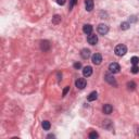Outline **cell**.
Returning a JSON list of instances; mask_svg holds the SVG:
<instances>
[{
	"label": "cell",
	"instance_id": "6da1fadb",
	"mask_svg": "<svg viewBox=\"0 0 139 139\" xmlns=\"http://www.w3.org/2000/svg\"><path fill=\"white\" fill-rule=\"evenodd\" d=\"M115 54L118 55V57H123V55L126 54L127 52V47L125 45H118L115 47Z\"/></svg>",
	"mask_w": 139,
	"mask_h": 139
},
{
	"label": "cell",
	"instance_id": "7a4b0ae2",
	"mask_svg": "<svg viewBox=\"0 0 139 139\" xmlns=\"http://www.w3.org/2000/svg\"><path fill=\"white\" fill-rule=\"evenodd\" d=\"M109 70H110V72L112 73V74H116V73H118V72H120V70H121V67H120V64H118V63L113 62V63H111V64H110Z\"/></svg>",
	"mask_w": 139,
	"mask_h": 139
},
{
	"label": "cell",
	"instance_id": "3957f363",
	"mask_svg": "<svg viewBox=\"0 0 139 139\" xmlns=\"http://www.w3.org/2000/svg\"><path fill=\"white\" fill-rule=\"evenodd\" d=\"M91 61L94 64H96V65H99V64L101 63V61H102V55H101L100 53H95L91 58Z\"/></svg>",
	"mask_w": 139,
	"mask_h": 139
},
{
	"label": "cell",
	"instance_id": "277c9868",
	"mask_svg": "<svg viewBox=\"0 0 139 139\" xmlns=\"http://www.w3.org/2000/svg\"><path fill=\"white\" fill-rule=\"evenodd\" d=\"M108 32H109V26L108 25H105V24H100L98 26V33L100 35H106L108 34Z\"/></svg>",
	"mask_w": 139,
	"mask_h": 139
},
{
	"label": "cell",
	"instance_id": "5b68a950",
	"mask_svg": "<svg viewBox=\"0 0 139 139\" xmlns=\"http://www.w3.org/2000/svg\"><path fill=\"white\" fill-rule=\"evenodd\" d=\"M87 40H88V44H90V45H96L97 43H98V36L91 33L90 35H88Z\"/></svg>",
	"mask_w": 139,
	"mask_h": 139
},
{
	"label": "cell",
	"instance_id": "8992f818",
	"mask_svg": "<svg viewBox=\"0 0 139 139\" xmlns=\"http://www.w3.org/2000/svg\"><path fill=\"white\" fill-rule=\"evenodd\" d=\"M75 85L78 89H84V88L86 87V80L85 78H78L75 83Z\"/></svg>",
	"mask_w": 139,
	"mask_h": 139
},
{
	"label": "cell",
	"instance_id": "52a82bcc",
	"mask_svg": "<svg viewBox=\"0 0 139 139\" xmlns=\"http://www.w3.org/2000/svg\"><path fill=\"white\" fill-rule=\"evenodd\" d=\"M50 44H49V41L48 40H44V41H41V44H40V48H41V50H43L44 52H46V51H49L50 50Z\"/></svg>",
	"mask_w": 139,
	"mask_h": 139
},
{
	"label": "cell",
	"instance_id": "ba28073f",
	"mask_svg": "<svg viewBox=\"0 0 139 139\" xmlns=\"http://www.w3.org/2000/svg\"><path fill=\"white\" fill-rule=\"evenodd\" d=\"M105 81L109 83V84L111 85H114V86H116V81H115V78L113 77V75H110V74H106L105 75Z\"/></svg>",
	"mask_w": 139,
	"mask_h": 139
},
{
	"label": "cell",
	"instance_id": "9c48e42d",
	"mask_svg": "<svg viewBox=\"0 0 139 139\" xmlns=\"http://www.w3.org/2000/svg\"><path fill=\"white\" fill-rule=\"evenodd\" d=\"M92 74V67L91 66H85L84 70H83V75H84L85 77H89L91 76Z\"/></svg>",
	"mask_w": 139,
	"mask_h": 139
},
{
	"label": "cell",
	"instance_id": "30bf717a",
	"mask_svg": "<svg viewBox=\"0 0 139 139\" xmlns=\"http://www.w3.org/2000/svg\"><path fill=\"white\" fill-rule=\"evenodd\" d=\"M85 8L87 11H91L92 9H94V1L92 0H86L85 1Z\"/></svg>",
	"mask_w": 139,
	"mask_h": 139
},
{
	"label": "cell",
	"instance_id": "8fae6325",
	"mask_svg": "<svg viewBox=\"0 0 139 139\" xmlns=\"http://www.w3.org/2000/svg\"><path fill=\"white\" fill-rule=\"evenodd\" d=\"M102 111H103L104 114H110V113H112L113 108H112V105L111 104H104L103 108H102Z\"/></svg>",
	"mask_w": 139,
	"mask_h": 139
},
{
	"label": "cell",
	"instance_id": "7c38bea8",
	"mask_svg": "<svg viewBox=\"0 0 139 139\" xmlns=\"http://www.w3.org/2000/svg\"><path fill=\"white\" fill-rule=\"evenodd\" d=\"M83 31H84L85 34L90 35L92 33V26L90 24H85L84 26H83Z\"/></svg>",
	"mask_w": 139,
	"mask_h": 139
},
{
	"label": "cell",
	"instance_id": "4fadbf2b",
	"mask_svg": "<svg viewBox=\"0 0 139 139\" xmlns=\"http://www.w3.org/2000/svg\"><path fill=\"white\" fill-rule=\"evenodd\" d=\"M81 55L83 59H88L90 57V50L89 49H83L82 52H81Z\"/></svg>",
	"mask_w": 139,
	"mask_h": 139
},
{
	"label": "cell",
	"instance_id": "5bb4252c",
	"mask_svg": "<svg viewBox=\"0 0 139 139\" xmlns=\"http://www.w3.org/2000/svg\"><path fill=\"white\" fill-rule=\"evenodd\" d=\"M97 98H98V94H97L96 91H92V92H90V95L87 97L88 101H95Z\"/></svg>",
	"mask_w": 139,
	"mask_h": 139
},
{
	"label": "cell",
	"instance_id": "9a60e30c",
	"mask_svg": "<svg viewBox=\"0 0 139 139\" xmlns=\"http://www.w3.org/2000/svg\"><path fill=\"white\" fill-rule=\"evenodd\" d=\"M50 127H51V124H50L49 121H44L43 122V128L45 129V131H49Z\"/></svg>",
	"mask_w": 139,
	"mask_h": 139
},
{
	"label": "cell",
	"instance_id": "2e32d148",
	"mask_svg": "<svg viewBox=\"0 0 139 139\" xmlns=\"http://www.w3.org/2000/svg\"><path fill=\"white\" fill-rule=\"evenodd\" d=\"M60 22H61V16L58 15V14H55L52 17V23H53V24H59Z\"/></svg>",
	"mask_w": 139,
	"mask_h": 139
},
{
	"label": "cell",
	"instance_id": "e0dca14e",
	"mask_svg": "<svg viewBox=\"0 0 139 139\" xmlns=\"http://www.w3.org/2000/svg\"><path fill=\"white\" fill-rule=\"evenodd\" d=\"M129 26H131V24H129L128 22H123L122 24H121V28H122L123 31H126V29L129 28Z\"/></svg>",
	"mask_w": 139,
	"mask_h": 139
},
{
	"label": "cell",
	"instance_id": "ac0fdd59",
	"mask_svg": "<svg viewBox=\"0 0 139 139\" xmlns=\"http://www.w3.org/2000/svg\"><path fill=\"white\" fill-rule=\"evenodd\" d=\"M127 88H128L129 90H134L136 88V84L134 82H128L127 83Z\"/></svg>",
	"mask_w": 139,
	"mask_h": 139
},
{
	"label": "cell",
	"instance_id": "d6986e66",
	"mask_svg": "<svg viewBox=\"0 0 139 139\" xmlns=\"http://www.w3.org/2000/svg\"><path fill=\"white\" fill-rule=\"evenodd\" d=\"M131 62H132L133 65H137V64L139 63V58L138 57H133L131 59Z\"/></svg>",
	"mask_w": 139,
	"mask_h": 139
},
{
	"label": "cell",
	"instance_id": "ffe728a7",
	"mask_svg": "<svg viewBox=\"0 0 139 139\" xmlns=\"http://www.w3.org/2000/svg\"><path fill=\"white\" fill-rule=\"evenodd\" d=\"M111 126H112V123H111V121H109V120H106V121H104V123H103V127L110 129V127H111Z\"/></svg>",
	"mask_w": 139,
	"mask_h": 139
},
{
	"label": "cell",
	"instance_id": "44dd1931",
	"mask_svg": "<svg viewBox=\"0 0 139 139\" xmlns=\"http://www.w3.org/2000/svg\"><path fill=\"white\" fill-rule=\"evenodd\" d=\"M131 71H132L133 74H137V73L139 72V67H138L137 65H133V67H132Z\"/></svg>",
	"mask_w": 139,
	"mask_h": 139
},
{
	"label": "cell",
	"instance_id": "7402d4cb",
	"mask_svg": "<svg viewBox=\"0 0 139 139\" xmlns=\"http://www.w3.org/2000/svg\"><path fill=\"white\" fill-rule=\"evenodd\" d=\"M98 134H97L96 132H91L90 134H89V138H91V139H96V138H98Z\"/></svg>",
	"mask_w": 139,
	"mask_h": 139
},
{
	"label": "cell",
	"instance_id": "603a6c76",
	"mask_svg": "<svg viewBox=\"0 0 139 139\" xmlns=\"http://www.w3.org/2000/svg\"><path fill=\"white\" fill-rule=\"evenodd\" d=\"M76 2H77V0H71V2H70V10H71V9L75 6Z\"/></svg>",
	"mask_w": 139,
	"mask_h": 139
},
{
	"label": "cell",
	"instance_id": "cb8c5ba5",
	"mask_svg": "<svg viewBox=\"0 0 139 139\" xmlns=\"http://www.w3.org/2000/svg\"><path fill=\"white\" fill-rule=\"evenodd\" d=\"M68 90H70V87H68V86H66L65 88H64L63 92H62V96H63V97H64V96H66V94L68 92Z\"/></svg>",
	"mask_w": 139,
	"mask_h": 139
},
{
	"label": "cell",
	"instance_id": "d4e9b609",
	"mask_svg": "<svg viewBox=\"0 0 139 139\" xmlns=\"http://www.w3.org/2000/svg\"><path fill=\"white\" fill-rule=\"evenodd\" d=\"M74 67H75L76 70H78V68L82 67V64L80 62H76V63H74Z\"/></svg>",
	"mask_w": 139,
	"mask_h": 139
},
{
	"label": "cell",
	"instance_id": "484cf974",
	"mask_svg": "<svg viewBox=\"0 0 139 139\" xmlns=\"http://www.w3.org/2000/svg\"><path fill=\"white\" fill-rule=\"evenodd\" d=\"M57 2H58V4H60V6H63V4L66 2V0H57Z\"/></svg>",
	"mask_w": 139,
	"mask_h": 139
},
{
	"label": "cell",
	"instance_id": "4316f807",
	"mask_svg": "<svg viewBox=\"0 0 139 139\" xmlns=\"http://www.w3.org/2000/svg\"><path fill=\"white\" fill-rule=\"evenodd\" d=\"M48 138H54V135H49Z\"/></svg>",
	"mask_w": 139,
	"mask_h": 139
},
{
	"label": "cell",
	"instance_id": "83f0119b",
	"mask_svg": "<svg viewBox=\"0 0 139 139\" xmlns=\"http://www.w3.org/2000/svg\"><path fill=\"white\" fill-rule=\"evenodd\" d=\"M138 135H139V128H138Z\"/></svg>",
	"mask_w": 139,
	"mask_h": 139
}]
</instances>
